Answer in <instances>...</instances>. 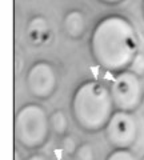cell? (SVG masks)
Returning <instances> with one entry per match:
<instances>
[{"instance_id": "obj_1", "label": "cell", "mask_w": 144, "mask_h": 160, "mask_svg": "<svg viewBox=\"0 0 144 160\" xmlns=\"http://www.w3.org/2000/svg\"><path fill=\"white\" fill-rule=\"evenodd\" d=\"M140 83L135 73L123 72L113 82L111 96L119 108L130 112L140 103Z\"/></svg>"}, {"instance_id": "obj_2", "label": "cell", "mask_w": 144, "mask_h": 160, "mask_svg": "<svg viewBox=\"0 0 144 160\" xmlns=\"http://www.w3.org/2000/svg\"><path fill=\"white\" fill-rule=\"evenodd\" d=\"M110 142L122 148L130 147L136 138V124L130 112L120 111L112 115L107 133Z\"/></svg>"}, {"instance_id": "obj_3", "label": "cell", "mask_w": 144, "mask_h": 160, "mask_svg": "<svg viewBox=\"0 0 144 160\" xmlns=\"http://www.w3.org/2000/svg\"><path fill=\"white\" fill-rule=\"evenodd\" d=\"M33 76L39 78V83L33 84L31 88V92L36 96H47L52 93L53 86H55V75H53L52 67L46 63H39L29 72Z\"/></svg>"}, {"instance_id": "obj_4", "label": "cell", "mask_w": 144, "mask_h": 160, "mask_svg": "<svg viewBox=\"0 0 144 160\" xmlns=\"http://www.w3.org/2000/svg\"><path fill=\"white\" fill-rule=\"evenodd\" d=\"M27 33H28V38L32 42H47L49 39V32L47 29L46 19H43L40 16L33 18L28 24Z\"/></svg>"}, {"instance_id": "obj_5", "label": "cell", "mask_w": 144, "mask_h": 160, "mask_svg": "<svg viewBox=\"0 0 144 160\" xmlns=\"http://www.w3.org/2000/svg\"><path fill=\"white\" fill-rule=\"evenodd\" d=\"M66 29L72 38L80 36L84 31V18L83 13L79 11H73L67 15L66 18Z\"/></svg>"}, {"instance_id": "obj_6", "label": "cell", "mask_w": 144, "mask_h": 160, "mask_svg": "<svg viewBox=\"0 0 144 160\" xmlns=\"http://www.w3.org/2000/svg\"><path fill=\"white\" fill-rule=\"evenodd\" d=\"M51 123L53 126V129L56 132H63L64 129L67 127V120H66V116L63 115L62 111H56L55 113L51 116Z\"/></svg>"}, {"instance_id": "obj_7", "label": "cell", "mask_w": 144, "mask_h": 160, "mask_svg": "<svg viewBox=\"0 0 144 160\" xmlns=\"http://www.w3.org/2000/svg\"><path fill=\"white\" fill-rule=\"evenodd\" d=\"M77 159H92L93 151L89 144H83V146L77 149Z\"/></svg>"}, {"instance_id": "obj_8", "label": "cell", "mask_w": 144, "mask_h": 160, "mask_svg": "<svg viewBox=\"0 0 144 160\" xmlns=\"http://www.w3.org/2000/svg\"><path fill=\"white\" fill-rule=\"evenodd\" d=\"M108 159L110 160H116V159H133L132 153L130 151H127L126 148H122V149H117V151L112 152L111 156H108Z\"/></svg>"}, {"instance_id": "obj_9", "label": "cell", "mask_w": 144, "mask_h": 160, "mask_svg": "<svg viewBox=\"0 0 144 160\" xmlns=\"http://www.w3.org/2000/svg\"><path fill=\"white\" fill-rule=\"evenodd\" d=\"M64 148H66V151L68 152V153H72L73 152V149H75V146H73V140H72V138H69V136H67L66 139H64Z\"/></svg>"}]
</instances>
